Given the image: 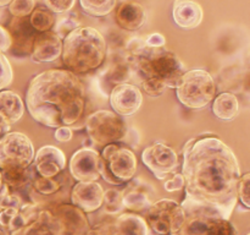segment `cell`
<instances>
[{"label": "cell", "mask_w": 250, "mask_h": 235, "mask_svg": "<svg viewBox=\"0 0 250 235\" xmlns=\"http://www.w3.org/2000/svg\"><path fill=\"white\" fill-rule=\"evenodd\" d=\"M103 210L107 215H119L122 213V192L116 188H109L104 191V200H103Z\"/></svg>", "instance_id": "30"}, {"label": "cell", "mask_w": 250, "mask_h": 235, "mask_svg": "<svg viewBox=\"0 0 250 235\" xmlns=\"http://www.w3.org/2000/svg\"><path fill=\"white\" fill-rule=\"evenodd\" d=\"M2 188H4V183H2V179L1 176H0V191L2 190Z\"/></svg>", "instance_id": "42"}, {"label": "cell", "mask_w": 250, "mask_h": 235, "mask_svg": "<svg viewBox=\"0 0 250 235\" xmlns=\"http://www.w3.org/2000/svg\"><path fill=\"white\" fill-rule=\"evenodd\" d=\"M29 24L37 33H44V32L51 31L55 26V17L53 12L49 11L44 7H36L29 15Z\"/></svg>", "instance_id": "28"}, {"label": "cell", "mask_w": 250, "mask_h": 235, "mask_svg": "<svg viewBox=\"0 0 250 235\" xmlns=\"http://www.w3.org/2000/svg\"><path fill=\"white\" fill-rule=\"evenodd\" d=\"M0 176H1V171H0Z\"/></svg>", "instance_id": "45"}, {"label": "cell", "mask_w": 250, "mask_h": 235, "mask_svg": "<svg viewBox=\"0 0 250 235\" xmlns=\"http://www.w3.org/2000/svg\"><path fill=\"white\" fill-rule=\"evenodd\" d=\"M117 2L115 0H81L80 5L85 14L93 17H103L115 10Z\"/></svg>", "instance_id": "29"}, {"label": "cell", "mask_w": 250, "mask_h": 235, "mask_svg": "<svg viewBox=\"0 0 250 235\" xmlns=\"http://www.w3.org/2000/svg\"><path fill=\"white\" fill-rule=\"evenodd\" d=\"M203 7L190 0H176L172 6V17L175 24L183 29H193L203 21Z\"/></svg>", "instance_id": "22"}, {"label": "cell", "mask_w": 250, "mask_h": 235, "mask_svg": "<svg viewBox=\"0 0 250 235\" xmlns=\"http://www.w3.org/2000/svg\"><path fill=\"white\" fill-rule=\"evenodd\" d=\"M10 36H11V48L14 55H31L32 46L37 33L27 19H14L10 24Z\"/></svg>", "instance_id": "19"}, {"label": "cell", "mask_w": 250, "mask_h": 235, "mask_svg": "<svg viewBox=\"0 0 250 235\" xmlns=\"http://www.w3.org/2000/svg\"><path fill=\"white\" fill-rule=\"evenodd\" d=\"M26 107L31 117L46 127L77 126L85 110V88L68 70H46L29 82Z\"/></svg>", "instance_id": "2"}, {"label": "cell", "mask_w": 250, "mask_h": 235, "mask_svg": "<svg viewBox=\"0 0 250 235\" xmlns=\"http://www.w3.org/2000/svg\"><path fill=\"white\" fill-rule=\"evenodd\" d=\"M115 21L120 28L134 32L144 26L146 11L143 5L136 1H121L115 7Z\"/></svg>", "instance_id": "20"}, {"label": "cell", "mask_w": 250, "mask_h": 235, "mask_svg": "<svg viewBox=\"0 0 250 235\" xmlns=\"http://www.w3.org/2000/svg\"><path fill=\"white\" fill-rule=\"evenodd\" d=\"M10 48H11V36L6 28L0 26V51L5 53L10 50Z\"/></svg>", "instance_id": "39"}, {"label": "cell", "mask_w": 250, "mask_h": 235, "mask_svg": "<svg viewBox=\"0 0 250 235\" xmlns=\"http://www.w3.org/2000/svg\"><path fill=\"white\" fill-rule=\"evenodd\" d=\"M62 61L70 72L87 73L99 69L106 58V41L94 27H78L62 41Z\"/></svg>", "instance_id": "4"}, {"label": "cell", "mask_w": 250, "mask_h": 235, "mask_svg": "<svg viewBox=\"0 0 250 235\" xmlns=\"http://www.w3.org/2000/svg\"><path fill=\"white\" fill-rule=\"evenodd\" d=\"M142 162L159 180L173 173L180 164L175 149L163 142H155L146 147L142 152Z\"/></svg>", "instance_id": "11"}, {"label": "cell", "mask_w": 250, "mask_h": 235, "mask_svg": "<svg viewBox=\"0 0 250 235\" xmlns=\"http://www.w3.org/2000/svg\"><path fill=\"white\" fill-rule=\"evenodd\" d=\"M23 113L24 103L16 92L10 90L0 92V127L4 135L23 117Z\"/></svg>", "instance_id": "18"}, {"label": "cell", "mask_w": 250, "mask_h": 235, "mask_svg": "<svg viewBox=\"0 0 250 235\" xmlns=\"http://www.w3.org/2000/svg\"><path fill=\"white\" fill-rule=\"evenodd\" d=\"M165 190L167 192H173V191H180L182 188H185V178L181 173L175 174L171 179H168L167 181H165V185H164Z\"/></svg>", "instance_id": "37"}, {"label": "cell", "mask_w": 250, "mask_h": 235, "mask_svg": "<svg viewBox=\"0 0 250 235\" xmlns=\"http://www.w3.org/2000/svg\"><path fill=\"white\" fill-rule=\"evenodd\" d=\"M46 210L58 222L61 235H87L90 229L87 215L72 203H55Z\"/></svg>", "instance_id": "12"}, {"label": "cell", "mask_w": 250, "mask_h": 235, "mask_svg": "<svg viewBox=\"0 0 250 235\" xmlns=\"http://www.w3.org/2000/svg\"><path fill=\"white\" fill-rule=\"evenodd\" d=\"M10 2H11V0H2V1H0V7L9 6Z\"/></svg>", "instance_id": "41"}, {"label": "cell", "mask_w": 250, "mask_h": 235, "mask_svg": "<svg viewBox=\"0 0 250 235\" xmlns=\"http://www.w3.org/2000/svg\"><path fill=\"white\" fill-rule=\"evenodd\" d=\"M186 218L180 229L171 235H238L229 219H225L219 212L210 208L180 203Z\"/></svg>", "instance_id": "5"}, {"label": "cell", "mask_w": 250, "mask_h": 235, "mask_svg": "<svg viewBox=\"0 0 250 235\" xmlns=\"http://www.w3.org/2000/svg\"><path fill=\"white\" fill-rule=\"evenodd\" d=\"M212 113L217 119L231 121L239 113L238 98L229 92L220 93L216 98H214Z\"/></svg>", "instance_id": "24"}, {"label": "cell", "mask_w": 250, "mask_h": 235, "mask_svg": "<svg viewBox=\"0 0 250 235\" xmlns=\"http://www.w3.org/2000/svg\"><path fill=\"white\" fill-rule=\"evenodd\" d=\"M12 78H14V72H12L11 64L7 60L5 54L0 51V92L11 85Z\"/></svg>", "instance_id": "32"}, {"label": "cell", "mask_w": 250, "mask_h": 235, "mask_svg": "<svg viewBox=\"0 0 250 235\" xmlns=\"http://www.w3.org/2000/svg\"><path fill=\"white\" fill-rule=\"evenodd\" d=\"M61 183L55 178H34L31 185L29 196H39V197H53L55 193L61 190Z\"/></svg>", "instance_id": "27"}, {"label": "cell", "mask_w": 250, "mask_h": 235, "mask_svg": "<svg viewBox=\"0 0 250 235\" xmlns=\"http://www.w3.org/2000/svg\"><path fill=\"white\" fill-rule=\"evenodd\" d=\"M36 5L34 0H12L9 5V11L14 19H26L36 9Z\"/></svg>", "instance_id": "31"}, {"label": "cell", "mask_w": 250, "mask_h": 235, "mask_svg": "<svg viewBox=\"0 0 250 235\" xmlns=\"http://www.w3.org/2000/svg\"><path fill=\"white\" fill-rule=\"evenodd\" d=\"M109 100L115 114L120 117H131L142 107L143 94L138 86L132 83H119L110 91Z\"/></svg>", "instance_id": "13"}, {"label": "cell", "mask_w": 250, "mask_h": 235, "mask_svg": "<svg viewBox=\"0 0 250 235\" xmlns=\"http://www.w3.org/2000/svg\"><path fill=\"white\" fill-rule=\"evenodd\" d=\"M84 126L90 141L99 147L122 141L127 135V125L124 118L105 109L92 113L85 119Z\"/></svg>", "instance_id": "8"}, {"label": "cell", "mask_w": 250, "mask_h": 235, "mask_svg": "<svg viewBox=\"0 0 250 235\" xmlns=\"http://www.w3.org/2000/svg\"><path fill=\"white\" fill-rule=\"evenodd\" d=\"M115 235H148V228L143 215L136 213H121L111 219Z\"/></svg>", "instance_id": "23"}, {"label": "cell", "mask_w": 250, "mask_h": 235, "mask_svg": "<svg viewBox=\"0 0 250 235\" xmlns=\"http://www.w3.org/2000/svg\"><path fill=\"white\" fill-rule=\"evenodd\" d=\"M100 153L90 147L77 149L70 159V173L78 183L97 181L99 173Z\"/></svg>", "instance_id": "14"}, {"label": "cell", "mask_w": 250, "mask_h": 235, "mask_svg": "<svg viewBox=\"0 0 250 235\" xmlns=\"http://www.w3.org/2000/svg\"><path fill=\"white\" fill-rule=\"evenodd\" d=\"M185 202L231 218L237 205L241 168L236 154L217 136L200 135L183 147Z\"/></svg>", "instance_id": "1"}, {"label": "cell", "mask_w": 250, "mask_h": 235, "mask_svg": "<svg viewBox=\"0 0 250 235\" xmlns=\"http://www.w3.org/2000/svg\"><path fill=\"white\" fill-rule=\"evenodd\" d=\"M43 5L50 12L55 14H62L72 10L76 5L75 0H44Z\"/></svg>", "instance_id": "34"}, {"label": "cell", "mask_w": 250, "mask_h": 235, "mask_svg": "<svg viewBox=\"0 0 250 235\" xmlns=\"http://www.w3.org/2000/svg\"><path fill=\"white\" fill-rule=\"evenodd\" d=\"M136 154L126 147L109 144L100 154L99 173L110 185H122L132 180L137 171Z\"/></svg>", "instance_id": "7"}, {"label": "cell", "mask_w": 250, "mask_h": 235, "mask_svg": "<svg viewBox=\"0 0 250 235\" xmlns=\"http://www.w3.org/2000/svg\"><path fill=\"white\" fill-rule=\"evenodd\" d=\"M87 235H115L111 220H104L99 224H95L88 230Z\"/></svg>", "instance_id": "36"}, {"label": "cell", "mask_w": 250, "mask_h": 235, "mask_svg": "<svg viewBox=\"0 0 250 235\" xmlns=\"http://www.w3.org/2000/svg\"><path fill=\"white\" fill-rule=\"evenodd\" d=\"M250 173H246L244 175L241 176L238 183V188H237V197L241 200L242 205L249 210L250 208Z\"/></svg>", "instance_id": "33"}, {"label": "cell", "mask_w": 250, "mask_h": 235, "mask_svg": "<svg viewBox=\"0 0 250 235\" xmlns=\"http://www.w3.org/2000/svg\"><path fill=\"white\" fill-rule=\"evenodd\" d=\"M165 37L160 33L149 34L146 39V46L151 47V48H163V47H165Z\"/></svg>", "instance_id": "38"}, {"label": "cell", "mask_w": 250, "mask_h": 235, "mask_svg": "<svg viewBox=\"0 0 250 235\" xmlns=\"http://www.w3.org/2000/svg\"><path fill=\"white\" fill-rule=\"evenodd\" d=\"M34 154L33 143L22 132H7L0 137V170L28 169Z\"/></svg>", "instance_id": "10"}, {"label": "cell", "mask_w": 250, "mask_h": 235, "mask_svg": "<svg viewBox=\"0 0 250 235\" xmlns=\"http://www.w3.org/2000/svg\"><path fill=\"white\" fill-rule=\"evenodd\" d=\"M104 188L97 181L77 183L71 190V202L83 213H93L102 208Z\"/></svg>", "instance_id": "15"}, {"label": "cell", "mask_w": 250, "mask_h": 235, "mask_svg": "<svg viewBox=\"0 0 250 235\" xmlns=\"http://www.w3.org/2000/svg\"><path fill=\"white\" fill-rule=\"evenodd\" d=\"M127 65L144 92L153 98L163 95L166 88H176L186 72L185 65L173 51L165 47L151 48L146 43L133 46Z\"/></svg>", "instance_id": "3"}, {"label": "cell", "mask_w": 250, "mask_h": 235, "mask_svg": "<svg viewBox=\"0 0 250 235\" xmlns=\"http://www.w3.org/2000/svg\"><path fill=\"white\" fill-rule=\"evenodd\" d=\"M247 235H250V234H247Z\"/></svg>", "instance_id": "46"}, {"label": "cell", "mask_w": 250, "mask_h": 235, "mask_svg": "<svg viewBox=\"0 0 250 235\" xmlns=\"http://www.w3.org/2000/svg\"><path fill=\"white\" fill-rule=\"evenodd\" d=\"M1 136H4V132H2L1 127H0V137H1Z\"/></svg>", "instance_id": "44"}, {"label": "cell", "mask_w": 250, "mask_h": 235, "mask_svg": "<svg viewBox=\"0 0 250 235\" xmlns=\"http://www.w3.org/2000/svg\"><path fill=\"white\" fill-rule=\"evenodd\" d=\"M216 85L214 77L203 69L186 71L176 86V95L186 108L204 109L214 100Z\"/></svg>", "instance_id": "6"}, {"label": "cell", "mask_w": 250, "mask_h": 235, "mask_svg": "<svg viewBox=\"0 0 250 235\" xmlns=\"http://www.w3.org/2000/svg\"><path fill=\"white\" fill-rule=\"evenodd\" d=\"M33 161L37 174L43 178H55L66 166L65 153L51 144L41 147L34 154Z\"/></svg>", "instance_id": "16"}, {"label": "cell", "mask_w": 250, "mask_h": 235, "mask_svg": "<svg viewBox=\"0 0 250 235\" xmlns=\"http://www.w3.org/2000/svg\"><path fill=\"white\" fill-rule=\"evenodd\" d=\"M78 27H80V24L77 21H75L72 17H63V19L59 20L54 32L62 39L63 37H66L68 33H71L73 29L78 28Z\"/></svg>", "instance_id": "35"}, {"label": "cell", "mask_w": 250, "mask_h": 235, "mask_svg": "<svg viewBox=\"0 0 250 235\" xmlns=\"http://www.w3.org/2000/svg\"><path fill=\"white\" fill-rule=\"evenodd\" d=\"M9 235H61V229L50 211L44 208L38 214Z\"/></svg>", "instance_id": "21"}, {"label": "cell", "mask_w": 250, "mask_h": 235, "mask_svg": "<svg viewBox=\"0 0 250 235\" xmlns=\"http://www.w3.org/2000/svg\"><path fill=\"white\" fill-rule=\"evenodd\" d=\"M1 171L2 183L9 188L11 195H15L17 191L23 190L26 186H31L33 179L28 174V169H5Z\"/></svg>", "instance_id": "26"}, {"label": "cell", "mask_w": 250, "mask_h": 235, "mask_svg": "<svg viewBox=\"0 0 250 235\" xmlns=\"http://www.w3.org/2000/svg\"><path fill=\"white\" fill-rule=\"evenodd\" d=\"M0 235H7V234L4 232V230H0Z\"/></svg>", "instance_id": "43"}, {"label": "cell", "mask_w": 250, "mask_h": 235, "mask_svg": "<svg viewBox=\"0 0 250 235\" xmlns=\"http://www.w3.org/2000/svg\"><path fill=\"white\" fill-rule=\"evenodd\" d=\"M148 235H171L177 232L185 222L186 214L180 203L163 198L151 203L144 212Z\"/></svg>", "instance_id": "9"}, {"label": "cell", "mask_w": 250, "mask_h": 235, "mask_svg": "<svg viewBox=\"0 0 250 235\" xmlns=\"http://www.w3.org/2000/svg\"><path fill=\"white\" fill-rule=\"evenodd\" d=\"M72 136H73L72 129H71V127H66V126L56 129L55 135H54L55 140L59 142H68L71 139H72Z\"/></svg>", "instance_id": "40"}, {"label": "cell", "mask_w": 250, "mask_h": 235, "mask_svg": "<svg viewBox=\"0 0 250 235\" xmlns=\"http://www.w3.org/2000/svg\"><path fill=\"white\" fill-rule=\"evenodd\" d=\"M151 200L149 197V193L146 192L143 188H137L129 185L125 192H122V206L124 208L132 211V213L146 212L151 206Z\"/></svg>", "instance_id": "25"}, {"label": "cell", "mask_w": 250, "mask_h": 235, "mask_svg": "<svg viewBox=\"0 0 250 235\" xmlns=\"http://www.w3.org/2000/svg\"><path fill=\"white\" fill-rule=\"evenodd\" d=\"M62 53V39L54 31L38 33L33 41L31 59L36 63H51Z\"/></svg>", "instance_id": "17"}]
</instances>
